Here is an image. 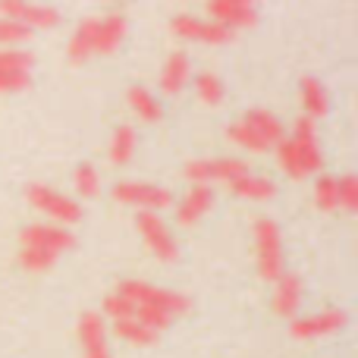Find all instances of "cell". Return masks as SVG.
<instances>
[{"instance_id":"obj_1","label":"cell","mask_w":358,"mask_h":358,"mask_svg":"<svg viewBox=\"0 0 358 358\" xmlns=\"http://www.w3.org/2000/svg\"><path fill=\"white\" fill-rule=\"evenodd\" d=\"M117 296L126 299L129 305H136V308H155V311H164V315H170V317L185 315V311L192 308L189 296L173 292V289H164V286H151V283H145V280H120Z\"/></svg>"},{"instance_id":"obj_2","label":"cell","mask_w":358,"mask_h":358,"mask_svg":"<svg viewBox=\"0 0 358 358\" xmlns=\"http://www.w3.org/2000/svg\"><path fill=\"white\" fill-rule=\"evenodd\" d=\"M255 261H258V273L264 280H271V283H277L286 273L283 236H280V227L271 217L255 220Z\"/></svg>"},{"instance_id":"obj_3","label":"cell","mask_w":358,"mask_h":358,"mask_svg":"<svg viewBox=\"0 0 358 358\" xmlns=\"http://www.w3.org/2000/svg\"><path fill=\"white\" fill-rule=\"evenodd\" d=\"M25 198H29L38 210H44L50 220H57V227H63V229H66L69 223H79L82 220V204L76 201V198L63 195V192L50 189V185L31 182L29 189H25Z\"/></svg>"},{"instance_id":"obj_4","label":"cell","mask_w":358,"mask_h":358,"mask_svg":"<svg viewBox=\"0 0 358 358\" xmlns=\"http://www.w3.org/2000/svg\"><path fill=\"white\" fill-rule=\"evenodd\" d=\"M248 164L239 157H198V161L185 164V176L192 185H210V182H233V179L245 176Z\"/></svg>"},{"instance_id":"obj_5","label":"cell","mask_w":358,"mask_h":358,"mask_svg":"<svg viewBox=\"0 0 358 358\" xmlns=\"http://www.w3.org/2000/svg\"><path fill=\"white\" fill-rule=\"evenodd\" d=\"M136 223H138V233H142L145 245H148V252L155 255V258H161V261L179 258V245H176L173 233H170V227L161 220V217L151 214V210H138Z\"/></svg>"},{"instance_id":"obj_6","label":"cell","mask_w":358,"mask_h":358,"mask_svg":"<svg viewBox=\"0 0 358 358\" xmlns=\"http://www.w3.org/2000/svg\"><path fill=\"white\" fill-rule=\"evenodd\" d=\"M110 195H113V201L132 204V208L151 210V214H157V210L173 204V195H170L167 189H157V185H148V182H117Z\"/></svg>"},{"instance_id":"obj_7","label":"cell","mask_w":358,"mask_h":358,"mask_svg":"<svg viewBox=\"0 0 358 358\" xmlns=\"http://www.w3.org/2000/svg\"><path fill=\"white\" fill-rule=\"evenodd\" d=\"M289 142H292V148H296L299 164H302L305 176H308V173H317V170L324 167V155H321V142H317V126H315V120L299 117L296 126H292Z\"/></svg>"},{"instance_id":"obj_8","label":"cell","mask_w":358,"mask_h":358,"mask_svg":"<svg viewBox=\"0 0 358 358\" xmlns=\"http://www.w3.org/2000/svg\"><path fill=\"white\" fill-rule=\"evenodd\" d=\"M346 324H349L346 311L343 308H327V311H317V315H308V317H292L289 334L296 336V340H315V336L340 334Z\"/></svg>"},{"instance_id":"obj_9","label":"cell","mask_w":358,"mask_h":358,"mask_svg":"<svg viewBox=\"0 0 358 358\" xmlns=\"http://www.w3.org/2000/svg\"><path fill=\"white\" fill-rule=\"evenodd\" d=\"M0 19H13V22L25 25V29H54L60 25V13L48 3H19V0H10V3H0Z\"/></svg>"},{"instance_id":"obj_10","label":"cell","mask_w":358,"mask_h":358,"mask_svg":"<svg viewBox=\"0 0 358 358\" xmlns=\"http://www.w3.org/2000/svg\"><path fill=\"white\" fill-rule=\"evenodd\" d=\"M19 242H22V248H44V252L63 255L66 248L76 245V236H73V229L50 227V223H35V227H25L22 233H19Z\"/></svg>"},{"instance_id":"obj_11","label":"cell","mask_w":358,"mask_h":358,"mask_svg":"<svg viewBox=\"0 0 358 358\" xmlns=\"http://www.w3.org/2000/svg\"><path fill=\"white\" fill-rule=\"evenodd\" d=\"M170 29L179 38H189V41H208V44H227L233 41L236 31L223 29V25L210 22V19H198V16H173Z\"/></svg>"},{"instance_id":"obj_12","label":"cell","mask_w":358,"mask_h":358,"mask_svg":"<svg viewBox=\"0 0 358 358\" xmlns=\"http://www.w3.org/2000/svg\"><path fill=\"white\" fill-rule=\"evenodd\" d=\"M210 22L223 25V29L236 31V29H252L258 22V10L245 0H217V3L208 6Z\"/></svg>"},{"instance_id":"obj_13","label":"cell","mask_w":358,"mask_h":358,"mask_svg":"<svg viewBox=\"0 0 358 358\" xmlns=\"http://www.w3.org/2000/svg\"><path fill=\"white\" fill-rule=\"evenodd\" d=\"M79 343L85 358H113L107 346V324L98 311H85L79 317Z\"/></svg>"},{"instance_id":"obj_14","label":"cell","mask_w":358,"mask_h":358,"mask_svg":"<svg viewBox=\"0 0 358 358\" xmlns=\"http://www.w3.org/2000/svg\"><path fill=\"white\" fill-rule=\"evenodd\" d=\"M210 208H214V192H210V185H192L176 201V223L179 227H195Z\"/></svg>"},{"instance_id":"obj_15","label":"cell","mask_w":358,"mask_h":358,"mask_svg":"<svg viewBox=\"0 0 358 358\" xmlns=\"http://www.w3.org/2000/svg\"><path fill=\"white\" fill-rule=\"evenodd\" d=\"M302 296H305L302 277L299 273H283L273 283V311L280 317H296V311L302 308Z\"/></svg>"},{"instance_id":"obj_16","label":"cell","mask_w":358,"mask_h":358,"mask_svg":"<svg viewBox=\"0 0 358 358\" xmlns=\"http://www.w3.org/2000/svg\"><path fill=\"white\" fill-rule=\"evenodd\" d=\"M129 22H126L123 13H110V16L98 19V35H94V54H113V50L123 44Z\"/></svg>"},{"instance_id":"obj_17","label":"cell","mask_w":358,"mask_h":358,"mask_svg":"<svg viewBox=\"0 0 358 358\" xmlns=\"http://www.w3.org/2000/svg\"><path fill=\"white\" fill-rule=\"evenodd\" d=\"M192 79V60L185 50H173L164 63V73H161V92L164 94H179Z\"/></svg>"},{"instance_id":"obj_18","label":"cell","mask_w":358,"mask_h":358,"mask_svg":"<svg viewBox=\"0 0 358 358\" xmlns=\"http://www.w3.org/2000/svg\"><path fill=\"white\" fill-rule=\"evenodd\" d=\"M242 123H245L248 129H252L255 136H258L261 142L267 145V148H273V145H277L280 138L286 136V132H283V123L277 120V113L264 110V107H252V110L242 117Z\"/></svg>"},{"instance_id":"obj_19","label":"cell","mask_w":358,"mask_h":358,"mask_svg":"<svg viewBox=\"0 0 358 358\" xmlns=\"http://www.w3.org/2000/svg\"><path fill=\"white\" fill-rule=\"evenodd\" d=\"M299 98H302L305 107V117L317 120V117H327L330 113V98H327V88L315 79V76H302L299 82Z\"/></svg>"},{"instance_id":"obj_20","label":"cell","mask_w":358,"mask_h":358,"mask_svg":"<svg viewBox=\"0 0 358 358\" xmlns=\"http://www.w3.org/2000/svg\"><path fill=\"white\" fill-rule=\"evenodd\" d=\"M229 189H233V195L245 198V201H271V198L277 195V182H273V179H267V176L252 173V170H248L245 176L233 179V182H229Z\"/></svg>"},{"instance_id":"obj_21","label":"cell","mask_w":358,"mask_h":358,"mask_svg":"<svg viewBox=\"0 0 358 358\" xmlns=\"http://www.w3.org/2000/svg\"><path fill=\"white\" fill-rule=\"evenodd\" d=\"M126 104H129L145 123H157V120L164 117V104L157 101V94L148 92L145 85H132L129 92H126Z\"/></svg>"},{"instance_id":"obj_22","label":"cell","mask_w":358,"mask_h":358,"mask_svg":"<svg viewBox=\"0 0 358 358\" xmlns=\"http://www.w3.org/2000/svg\"><path fill=\"white\" fill-rule=\"evenodd\" d=\"M94 35H98V19H82L79 29L73 31V38H69V60L73 63H82L88 60V57L94 54Z\"/></svg>"},{"instance_id":"obj_23","label":"cell","mask_w":358,"mask_h":358,"mask_svg":"<svg viewBox=\"0 0 358 358\" xmlns=\"http://www.w3.org/2000/svg\"><path fill=\"white\" fill-rule=\"evenodd\" d=\"M136 145H138V136L132 126H117L110 136V148H107V157H110L113 164H129L132 155H136Z\"/></svg>"},{"instance_id":"obj_24","label":"cell","mask_w":358,"mask_h":358,"mask_svg":"<svg viewBox=\"0 0 358 358\" xmlns=\"http://www.w3.org/2000/svg\"><path fill=\"white\" fill-rule=\"evenodd\" d=\"M195 98L201 101V104L208 107H217L223 101V82L217 73H210V69H204V73L195 76Z\"/></svg>"},{"instance_id":"obj_25","label":"cell","mask_w":358,"mask_h":358,"mask_svg":"<svg viewBox=\"0 0 358 358\" xmlns=\"http://www.w3.org/2000/svg\"><path fill=\"white\" fill-rule=\"evenodd\" d=\"M113 330H117V336H123L126 343H132V346H151V343L157 340V334H151L136 317H120V321H113Z\"/></svg>"},{"instance_id":"obj_26","label":"cell","mask_w":358,"mask_h":358,"mask_svg":"<svg viewBox=\"0 0 358 358\" xmlns=\"http://www.w3.org/2000/svg\"><path fill=\"white\" fill-rule=\"evenodd\" d=\"M227 138H229L233 145H239V148L252 151V155H264V151H271L258 136H255L252 129H248L245 123H242V120H236V123L229 126V129H227Z\"/></svg>"},{"instance_id":"obj_27","label":"cell","mask_w":358,"mask_h":358,"mask_svg":"<svg viewBox=\"0 0 358 358\" xmlns=\"http://www.w3.org/2000/svg\"><path fill=\"white\" fill-rule=\"evenodd\" d=\"M277 164H280V170H283L289 179H305V170H302V164H299V155H296V148H292V142H289V136H283L277 145Z\"/></svg>"},{"instance_id":"obj_28","label":"cell","mask_w":358,"mask_h":358,"mask_svg":"<svg viewBox=\"0 0 358 358\" xmlns=\"http://www.w3.org/2000/svg\"><path fill=\"white\" fill-rule=\"evenodd\" d=\"M73 185H76V192H79L82 198H98L101 173L92 167V164H79V167L73 170Z\"/></svg>"},{"instance_id":"obj_29","label":"cell","mask_w":358,"mask_h":358,"mask_svg":"<svg viewBox=\"0 0 358 358\" xmlns=\"http://www.w3.org/2000/svg\"><path fill=\"white\" fill-rule=\"evenodd\" d=\"M57 258H60L57 252H44V248H22V252H19V264H22L29 273L50 271V267L57 264Z\"/></svg>"},{"instance_id":"obj_30","label":"cell","mask_w":358,"mask_h":358,"mask_svg":"<svg viewBox=\"0 0 358 358\" xmlns=\"http://www.w3.org/2000/svg\"><path fill=\"white\" fill-rule=\"evenodd\" d=\"M35 57L19 48H0V73H29Z\"/></svg>"},{"instance_id":"obj_31","label":"cell","mask_w":358,"mask_h":358,"mask_svg":"<svg viewBox=\"0 0 358 358\" xmlns=\"http://www.w3.org/2000/svg\"><path fill=\"white\" fill-rule=\"evenodd\" d=\"M315 204L321 210H336L340 208V192H336V179L334 176H321L315 182Z\"/></svg>"},{"instance_id":"obj_32","label":"cell","mask_w":358,"mask_h":358,"mask_svg":"<svg viewBox=\"0 0 358 358\" xmlns=\"http://www.w3.org/2000/svg\"><path fill=\"white\" fill-rule=\"evenodd\" d=\"M29 38H31V29L13 22V19H0V44L13 48V44H25Z\"/></svg>"},{"instance_id":"obj_33","label":"cell","mask_w":358,"mask_h":358,"mask_svg":"<svg viewBox=\"0 0 358 358\" xmlns=\"http://www.w3.org/2000/svg\"><path fill=\"white\" fill-rule=\"evenodd\" d=\"M136 321H142L145 327L151 330V334H164V330L170 327V321H173V317L170 315H164V311H155V308H136Z\"/></svg>"},{"instance_id":"obj_34","label":"cell","mask_w":358,"mask_h":358,"mask_svg":"<svg viewBox=\"0 0 358 358\" xmlns=\"http://www.w3.org/2000/svg\"><path fill=\"white\" fill-rule=\"evenodd\" d=\"M336 192H340V208H346V210L358 208V179H355V173H346L343 179H336Z\"/></svg>"},{"instance_id":"obj_35","label":"cell","mask_w":358,"mask_h":358,"mask_svg":"<svg viewBox=\"0 0 358 358\" xmlns=\"http://www.w3.org/2000/svg\"><path fill=\"white\" fill-rule=\"evenodd\" d=\"M104 311L113 317V321H120V317H132V315H136V305H129L126 299H120L117 292H110V296L104 299Z\"/></svg>"},{"instance_id":"obj_36","label":"cell","mask_w":358,"mask_h":358,"mask_svg":"<svg viewBox=\"0 0 358 358\" xmlns=\"http://www.w3.org/2000/svg\"><path fill=\"white\" fill-rule=\"evenodd\" d=\"M29 82V73H0V92H25Z\"/></svg>"}]
</instances>
